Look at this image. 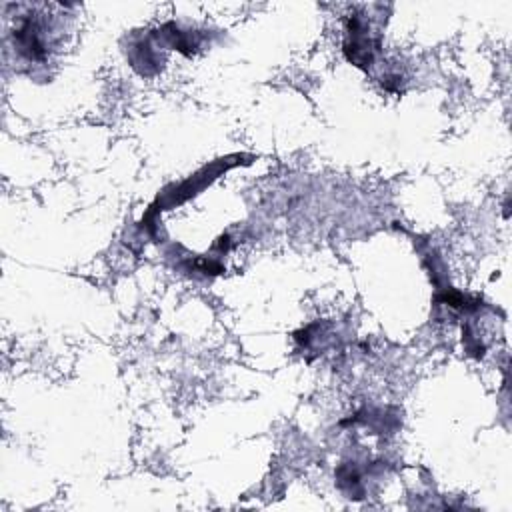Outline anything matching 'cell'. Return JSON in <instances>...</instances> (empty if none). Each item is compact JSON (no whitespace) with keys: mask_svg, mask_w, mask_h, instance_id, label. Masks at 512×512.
Here are the masks:
<instances>
[{"mask_svg":"<svg viewBox=\"0 0 512 512\" xmlns=\"http://www.w3.org/2000/svg\"><path fill=\"white\" fill-rule=\"evenodd\" d=\"M378 50L380 36L372 32V24L366 18H362V14H350L346 22L344 40L346 58L358 68H368L374 64V56Z\"/></svg>","mask_w":512,"mask_h":512,"instance_id":"cell-2","label":"cell"},{"mask_svg":"<svg viewBox=\"0 0 512 512\" xmlns=\"http://www.w3.org/2000/svg\"><path fill=\"white\" fill-rule=\"evenodd\" d=\"M232 158H234V156H232ZM232 158H220V160L212 162L210 166H204L202 170H198V172H196L194 176H190L188 180H184V182H180V184H176V186L164 190V192L158 196L156 204L150 206V212L146 214V220L154 218L158 212H162V210H166V208H172V206H176V204L186 202L188 198L196 196L202 188H206L212 180H216L222 172H226L228 168L240 164V160L230 162Z\"/></svg>","mask_w":512,"mask_h":512,"instance_id":"cell-1","label":"cell"},{"mask_svg":"<svg viewBox=\"0 0 512 512\" xmlns=\"http://www.w3.org/2000/svg\"><path fill=\"white\" fill-rule=\"evenodd\" d=\"M14 46L22 56L34 62H42L48 56V46H46V26L38 18H24L20 24L14 28Z\"/></svg>","mask_w":512,"mask_h":512,"instance_id":"cell-3","label":"cell"}]
</instances>
